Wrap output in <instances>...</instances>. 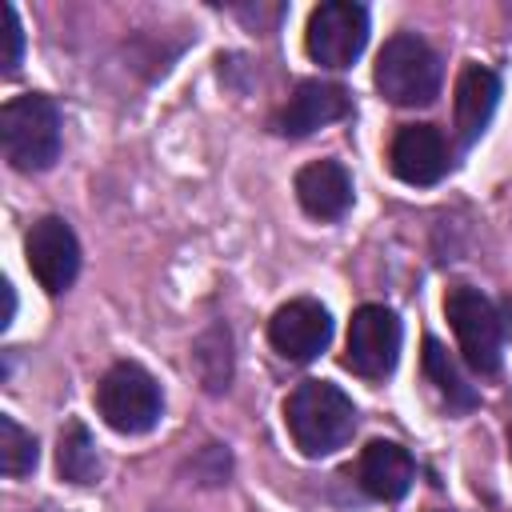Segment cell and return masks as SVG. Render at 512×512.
Wrapping results in <instances>:
<instances>
[{"instance_id": "obj_2", "label": "cell", "mask_w": 512, "mask_h": 512, "mask_svg": "<svg viewBox=\"0 0 512 512\" xmlns=\"http://www.w3.org/2000/svg\"><path fill=\"white\" fill-rule=\"evenodd\" d=\"M0 144L12 168L44 172L60 156V108L52 96L24 92L0 108Z\"/></svg>"}, {"instance_id": "obj_18", "label": "cell", "mask_w": 512, "mask_h": 512, "mask_svg": "<svg viewBox=\"0 0 512 512\" xmlns=\"http://www.w3.org/2000/svg\"><path fill=\"white\" fill-rule=\"evenodd\" d=\"M0 20H4V56H0V64H4V72H16L20 52H24L20 16H16V8H12V4H4V8H0Z\"/></svg>"}, {"instance_id": "obj_15", "label": "cell", "mask_w": 512, "mask_h": 512, "mask_svg": "<svg viewBox=\"0 0 512 512\" xmlns=\"http://www.w3.org/2000/svg\"><path fill=\"white\" fill-rule=\"evenodd\" d=\"M56 468H60V476L72 480V484H96V476H100V452H96L92 432H88L80 420H72V424L60 432Z\"/></svg>"}, {"instance_id": "obj_14", "label": "cell", "mask_w": 512, "mask_h": 512, "mask_svg": "<svg viewBox=\"0 0 512 512\" xmlns=\"http://www.w3.org/2000/svg\"><path fill=\"white\" fill-rule=\"evenodd\" d=\"M496 100H500V80L492 68L484 64H464L460 76H456V100H452V112H456V132L464 144H472L492 112H496Z\"/></svg>"}, {"instance_id": "obj_16", "label": "cell", "mask_w": 512, "mask_h": 512, "mask_svg": "<svg viewBox=\"0 0 512 512\" xmlns=\"http://www.w3.org/2000/svg\"><path fill=\"white\" fill-rule=\"evenodd\" d=\"M424 376L436 384V392L448 400V408H472V404H476L472 384L460 376L456 360L448 356V348H444L436 336L424 340Z\"/></svg>"}, {"instance_id": "obj_11", "label": "cell", "mask_w": 512, "mask_h": 512, "mask_svg": "<svg viewBox=\"0 0 512 512\" xmlns=\"http://www.w3.org/2000/svg\"><path fill=\"white\" fill-rule=\"evenodd\" d=\"M352 112V96L340 84H324V80H304L296 84V92L288 96V104L276 112L272 128L280 136H308L324 124H336Z\"/></svg>"}, {"instance_id": "obj_20", "label": "cell", "mask_w": 512, "mask_h": 512, "mask_svg": "<svg viewBox=\"0 0 512 512\" xmlns=\"http://www.w3.org/2000/svg\"><path fill=\"white\" fill-rule=\"evenodd\" d=\"M508 456H512V428H508Z\"/></svg>"}, {"instance_id": "obj_5", "label": "cell", "mask_w": 512, "mask_h": 512, "mask_svg": "<svg viewBox=\"0 0 512 512\" xmlns=\"http://www.w3.org/2000/svg\"><path fill=\"white\" fill-rule=\"evenodd\" d=\"M444 312H448V324L456 332V344H460L468 368H476L480 376L496 372L500 368V344L504 340H500V316L488 304V296L480 288L456 284L444 296Z\"/></svg>"}, {"instance_id": "obj_12", "label": "cell", "mask_w": 512, "mask_h": 512, "mask_svg": "<svg viewBox=\"0 0 512 512\" xmlns=\"http://www.w3.org/2000/svg\"><path fill=\"white\" fill-rule=\"evenodd\" d=\"M296 200L316 220H340L352 208V176L340 160H316L296 172Z\"/></svg>"}, {"instance_id": "obj_19", "label": "cell", "mask_w": 512, "mask_h": 512, "mask_svg": "<svg viewBox=\"0 0 512 512\" xmlns=\"http://www.w3.org/2000/svg\"><path fill=\"white\" fill-rule=\"evenodd\" d=\"M12 316H16V292H12V284H4V320H0V328H8Z\"/></svg>"}, {"instance_id": "obj_4", "label": "cell", "mask_w": 512, "mask_h": 512, "mask_svg": "<svg viewBox=\"0 0 512 512\" xmlns=\"http://www.w3.org/2000/svg\"><path fill=\"white\" fill-rule=\"evenodd\" d=\"M96 408L112 432L144 436L156 428L164 412V396H160V384L140 364L124 360V364H112L96 384Z\"/></svg>"}, {"instance_id": "obj_13", "label": "cell", "mask_w": 512, "mask_h": 512, "mask_svg": "<svg viewBox=\"0 0 512 512\" xmlns=\"http://www.w3.org/2000/svg\"><path fill=\"white\" fill-rule=\"evenodd\" d=\"M356 476L372 500H400L416 480V464H412L408 448H400L396 440H372L360 452Z\"/></svg>"}, {"instance_id": "obj_9", "label": "cell", "mask_w": 512, "mask_h": 512, "mask_svg": "<svg viewBox=\"0 0 512 512\" xmlns=\"http://www.w3.org/2000/svg\"><path fill=\"white\" fill-rule=\"evenodd\" d=\"M328 340H332V320H328V308L320 300H308V296L288 300L268 320V344L284 360L308 364L328 348Z\"/></svg>"}, {"instance_id": "obj_1", "label": "cell", "mask_w": 512, "mask_h": 512, "mask_svg": "<svg viewBox=\"0 0 512 512\" xmlns=\"http://www.w3.org/2000/svg\"><path fill=\"white\" fill-rule=\"evenodd\" d=\"M284 424L292 444L304 456H328L344 448L356 432V408L352 400L328 384V380H304L296 392L284 400Z\"/></svg>"}, {"instance_id": "obj_17", "label": "cell", "mask_w": 512, "mask_h": 512, "mask_svg": "<svg viewBox=\"0 0 512 512\" xmlns=\"http://www.w3.org/2000/svg\"><path fill=\"white\" fill-rule=\"evenodd\" d=\"M0 468L4 476H28L36 468V440L12 416H0Z\"/></svg>"}, {"instance_id": "obj_3", "label": "cell", "mask_w": 512, "mask_h": 512, "mask_svg": "<svg viewBox=\"0 0 512 512\" xmlns=\"http://www.w3.org/2000/svg\"><path fill=\"white\" fill-rule=\"evenodd\" d=\"M372 80H376L384 100H392L400 108H420V104H432L440 96L444 68H440V56L432 52L428 40H420L416 32H396L376 52Z\"/></svg>"}, {"instance_id": "obj_6", "label": "cell", "mask_w": 512, "mask_h": 512, "mask_svg": "<svg viewBox=\"0 0 512 512\" xmlns=\"http://www.w3.org/2000/svg\"><path fill=\"white\" fill-rule=\"evenodd\" d=\"M308 56L324 68H348L368 44V8L352 0H328L308 16Z\"/></svg>"}, {"instance_id": "obj_21", "label": "cell", "mask_w": 512, "mask_h": 512, "mask_svg": "<svg viewBox=\"0 0 512 512\" xmlns=\"http://www.w3.org/2000/svg\"><path fill=\"white\" fill-rule=\"evenodd\" d=\"M36 512H60V508H36Z\"/></svg>"}, {"instance_id": "obj_10", "label": "cell", "mask_w": 512, "mask_h": 512, "mask_svg": "<svg viewBox=\"0 0 512 512\" xmlns=\"http://www.w3.org/2000/svg\"><path fill=\"white\" fill-rule=\"evenodd\" d=\"M388 164H392L396 180H404L412 188H428V184L444 180V172H448V140L436 124H404L392 136Z\"/></svg>"}, {"instance_id": "obj_8", "label": "cell", "mask_w": 512, "mask_h": 512, "mask_svg": "<svg viewBox=\"0 0 512 512\" xmlns=\"http://www.w3.org/2000/svg\"><path fill=\"white\" fill-rule=\"evenodd\" d=\"M24 252H28V268L40 280L44 292H64L72 288L76 272H80V244L76 232L68 228V220L60 216H44L28 228L24 236Z\"/></svg>"}, {"instance_id": "obj_7", "label": "cell", "mask_w": 512, "mask_h": 512, "mask_svg": "<svg viewBox=\"0 0 512 512\" xmlns=\"http://www.w3.org/2000/svg\"><path fill=\"white\" fill-rule=\"evenodd\" d=\"M400 320L384 304H364L352 312L348 344H344V368H352L364 380H384L400 360Z\"/></svg>"}]
</instances>
